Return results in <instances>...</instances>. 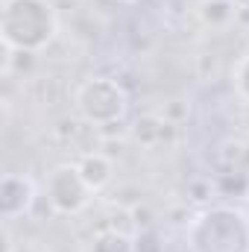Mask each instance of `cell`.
Masks as SVG:
<instances>
[{"label":"cell","instance_id":"1","mask_svg":"<svg viewBox=\"0 0 249 252\" xmlns=\"http://www.w3.org/2000/svg\"><path fill=\"white\" fill-rule=\"evenodd\" d=\"M56 6L50 0H3L0 35L12 53H38L56 38Z\"/></svg>","mask_w":249,"mask_h":252},{"label":"cell","instance_id":"2","mask_svg":"<svg viewBox=\"0 0 249 252\" xmlns=\"http://www.w3.org/2000/svg\"><path fill=\"white\" fill-rule=\"evenodd\" d=\"M190 252H249V217L238 208H208L187 229Z\"/></svg>","mask_w":249,"mask_h":252},{"label":"cell","instance_id":"3","mask_svg":"<svg viewBox=\"0 0 249 252\" xmlns=\"http://www.w3.org/2000/svg\"><path fill=\"white\" fill-rule=\"evenodd\" d=\"M73 106H76V115L85 124L115 126L121 124V118L129 109V97H126L124 85L118 79H112V76H91V79H85L76 88Z\"/></svg>","mask_w":249,"mask_h":252},{"label":"cell","instance_id":"4","mask_svg":"<svg viewBox=\"0 0 249 252\" xmlns=\"http://www.w3.org/2000/svg\"><path fill=\"white\" fill-rule=\"evenodd\" d=\"M44 193H47V202H50V208L56 214H79L91 199V188L79 176L76 161L73 164H59L47 176Z\"/></svg>","mask_w":249,"mask_h":252},{"label":"cell","instance_id":"5","mask_svg":"<svg viewBox=\"0 0 249 252\" xmlns=\"http://www.w3.org/2000/svg\"><path fill=\"white\" fill-rule=\"evenodd\" d=\"M35 185L30 176L21 173H6L0 179V214L3 220H18L35 205Z\"/></svg>","mask_w":249,"mask_h":252},{"label":"cell","instance_id":"6","mask_svg":"<svg viewBox=\"0 0 249 252\" xmlns=\"http://www.w3.org/2000/svg\"><path fill=\"white\" fill-rule=\"evenodd\" d=\"M76 167H79V176L85 179V185L91 188V193L103 190L112 182V173H115V164L106 153L100 150H91V153H82L76 158Z\"/></svg>","mask_w":249,"mask_h":252},{"label":"cell","instance_id":"7","mask_svg":"<svg viewBox=\"0 0 249 252\" xmlns=\"http://www.w3.org/2000/svg\"><path fill=\"white\" fill-rule=\"evenodd\" d=\"M238 3H232V0H202L199 3V18H202V24L205 27H211V30H226L235 18H238Z\"/></svg>","mask_w":249,"mask_h":252},{"label":"cell","instance_id":"8","mask_svg":"<svg viewBox=\"0 0 249 252\" xmlns=\"http://www.w3.org/2000/svg\"><path fill=\"white\" fill-rule=\"evenodd\" d=\"M173 124H167L164 118H156V115H144L138 118V124L132 126V138L144 147H156L161 138H164V129Z\"/></svg>","mask_w":249,"mask_h":252},{"label":"cell","instance_id":"9","mask_svg":"<svg viewBox=\"0 0 249 252\" xmlns=\"http://www.w3.org/2000/svg\"><path fill=\"white\" fill-rule=\"evenodd\" d=\"M91 252H135V247H132V238L126 232L112 229V232H103L94 241V250Z\"/></svg>","mask_w":249,"mask_h":252},{"label":"cell","instance_id":"10","mask_svg":"<svg viewBox=\"0 0 249 252\" xmlns=\"http://www.w3.org/2000/svg\"><path fill=\"white\" fill-rule=\"evenodd\" d=\"M235 88L244 100H249V53L235 64Z\"/></svg>","mask_w":249,"mask_h":252},{"label":"cell","instance_id":"11","mask_svg":"<svg viewBox=\"0 0 249 252\" xmlns=\"http://www.w3.org/2000/svg\"><path fill=\"white\" fill-rule=\"evenodd\" d=\"M121 3H132V0H121Z\"/></svg>","mask_w":249,"mask_h":252}]
</instances>
